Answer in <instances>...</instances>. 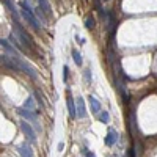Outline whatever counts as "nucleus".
<instances>
[{
  "label": "nucleus",
  "mask_w": 157,
  "mask_h": 157,
  "mask_svg": "<svg viewBox=\"0 0 157 157\" xmlns=\"http://www.w3.org/2000/svg\"><path fill=\"white\" fill-rule=\"evenodd\" d=\"M13 25H14V29H16V35L17 38L21 39V43L25 46V47H29V46H33V41H32V38L27 35V32L24 30V27L19 24L17 19H14V22H13Z\"/></svg>",
  "instance_id": "1"
},
{
  "label": "nucleus",
  "mask_w": 157,
  "mask_h": 157,
  "mask_svg": "<svg viewBox=\"0 0 157 157\" xmlns=\"http://www.w3.org/2000/svg\"><path fill=\"white\" fill-rule=\"evenodd\" d=\"M21 8H22V13H24L25 19L29 21V24L32 25L35 30H39L38 21H36V17H35V14H33V10L30 8V5H27V2H21Z\"/></svg>",
  "instance_id": "2"
},
{
  "label": "nucleus",
  "mask_w": 157,
  "mask_h": 157,
  "mask_svg": "<svg viewBox=\"0 0 157 157\" xmlns=\"http://www.w3.org/2000/svg\"><path fill=\"white\" fill-rule=\"evenodd\" d=\"M21 129H22V132H24V135L27 137L30 141H35L36 140V135H35V130H33V127L27 123V120H22L21 121Z\"/></svg>",
  "instance_id": "3"
},
{
  "label": "nucleus",
  "mask_w": 157,
  "mask_h": 157,
  "mask_svg": "<svg viewBox=\"0 0 157 157\" xmlns=\"http://www.w3.org/2000/svg\"><path fill=\"white\" fill-rule=\"evenodd\" d=\"M19 115L24 118V120H29L32 123H36V113L32 110H25V109H19Z\"/></svg>",
  "instance_id": "4"
},
{
  "label": "nucleus",
  "mask_w": 157,
  "mask_h": 157,
  "mask_svg": "<svg viewBox=\"0 0 157 157\" xmlns=\"http://www.w3.org/2000/svg\"><path fill=\"white\" fill-rule=\"evenodd\" d=\"M116 141H118V134H116V130L110 129L109 134H107V137H105V145H107V146H112V145H115Z\"/></svg>",
  "instance_id": "5"
},
{
  "label": "nucleus",
  "mask_w": 157,
  "mask_h": 157,
  "mask_svg": "<svg viewBox=\"0 0 157 157\" xmlns=\"http://www.w3.org/2000/svg\"><path fill=\"white\" fill-rule=\"evenodd\" d=\"M77 116L78 118H85L86 116V110H85V102L82 98L77 99Z\"/></svg>",
  "instance_id": "6"
},
{
  "label": "nucleus",
  "mask_w": 157,
  "mask_h": 157,
  "mask_svg": "<svg viewBox=\"0 0 157 157\" xmlns=\"http://www.w3.org/2000/svg\"><path fill=\"white\" fill-rule=\"evenodd\" d=\"M17 151H19V154H21L22 157H33V152H32V148H30L29 145H19V148H17Z\"/></svg>",
  "instance_id": "7"
},
{
  "label": "nucleus",
  "mask_w": 157,
  "mask_h": 157,
  "mask_svg": "<svg viewBox=\"0 0 157 157\" xmlns=\"http://www.w3.org/2000/svg\"><path fill=\"white\" fill-rule=\"evenodd\" d=\"M88 101H90L91 112H93V113H99V110H101V104H99V101H98L94 96H90V98H88Z\"/></svg>",
  "instance_id": "8"
},
{
  "label": "nucleus",
  "mask_w": 157,
  "mask_h": 157,
  "mask_svg": "<svg viewBox=\"0 0 157 157\" xmlns=\"http://www.w3.org/2000/svg\"><path fill=\"white\" fill-rule=\"evenodd\" d=\"M39 2V8L43 10V13L46 16H52V10H50V5H49V2L47 0H38Z\"/></svg>",
  "instance_id": "9"
},
{
  "label": "nucleus",
  "mask_w": 157,
  "mask_h": 157,
  "mask_svg": "<svg viewBox=\"0 0 157 157\" xmlns=\"http://www.w3.org/2000/svg\"><path fill=\"white\" fill-rule=\"evenodd\" d=\"M68 110H69L71 118H75V116H77V107L74 105L72 98H71V94H69V93H68Z\"/></svg>",
  "instance_id": "10"
},
{
  "label": "nucleus",
  "mask_w": 157,
  "mask_h": 157,
  "mask_svg": "<svg viewBox=\"0 0 157 157\" xmlns=\"http://www.w3.org/2000/svg\"><path fill=\"white\" fill-rule=\"evenodd\" d=\"M115 85H116V88H118V90H120V93L123 94V98H124V99L127 101L129 94H127V91H126V85H124V83H123L121 80H116V82H115Z\"/></svg>",
  "instance_id": "11"
},
{
  "label": "nucleus",
  "mask_w": 157,
  "mask_h": 157,
  "mask_svg": "<svg viewBox=\"0 0 157 157\" xmlns=\"http://www.w3.org/2000/svg\"><path fill=\"white\" fill-rule=\"evenodd\" d=\"M25 107H27L29 110H32V112H35V113H36V109H35V101H33V98H29L27 101H25Z\"/></svg>",
  "instance_id": "12"
},
{
  "label": "nucleus",
  "mask_w": 157,
  "mask_h": 157,
  "mask_svg": "<svg viewBox=\"0 0 157 157\" xmlns=\"http://www.w3.org/2000/svg\"><path fill=\"white\" fill-rule=\"evenodd\" d=\"M72 58H74V61H75V63L78 64V66H80V64H82V55L78 54L77 50H72Z\"/></svg>",
  "instance_id": "13"
},
{
  "label": "nucleus",
  "mask_w": 157,
  "mask_h": 157,
  "mask_svg": "<svg viewBox=\"0 0 157 157\" xmlns=\"http://www.w3.org/2000/svg\"><path fill=\"white\" fill-rule=\"evenodd\" d=\"M99 120H101L102 123H109V120H110V115H109V112H102V113L99 115Z\"/></svg>",
  "instance_id": "14"
},
{
  "label": "nucleus",
  "mask_w": 157,
  "mask_h": 157,
  "mask_svg": "<svg viewBox=\"0 0 157 157\" xmlns=\"http://www.w3.org/2000/svg\"><path fill=\"white\" fill-rule=\"evenodd\" d=\"M85 27L86 29H93L94 27V19L93 17H86L85 19Z\"/></svg>",
  "instance_id": "15"
},
{
  "label": "nucleus",
  "mask_w": 157,
  "mask_h": 157,
  "mask_svg": "<svg viewBox=\"0 0 157 157\" xmlns=\"http://www.w3.org/2000/svg\"><path fill=\"white\" fill-rule=\"evenodd\" d=\"M68 72H69V69H68V66H66V64H64V66H63V80H64V82L68 80V75H69Z\"/></svg>",
  "instance_id": "16"
},
{
  "label": "nucleus",
  "mask_w": 157,
  "mask_h": 157,
  "mask_svg": "<svg viewBox=\"0 0 157 157\" xmlns=\"http://www.w3.org/2000/svg\"><path fill=\"white\" fill-rule=\"evenodd\" d=\"M3 3L8 6V10H10L11 13H14V6H13V2H11V0H3Z\"/></svg>",
  "instance_id": "17"
},
{
  "label": "nucleus",
  "mask_w": 157,
  "mask_h": 157,
  "mask_svg": "<svg viewBox=\"0 0 157 157\" xmlns=\"http://www.w3.org/2000/svg\"><path fill=\"white\" fill-rule=\"evenodd\" d=\"M86 157H96V155H94L93 152H88V155H86Z\"/></svg>",
  "instance_id": "18"
}]
</instances>
